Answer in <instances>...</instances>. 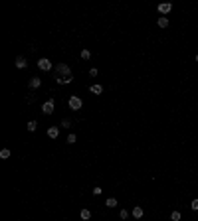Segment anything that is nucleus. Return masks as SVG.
Segmentation results:
<instances>
[{"label": "nucleus", "mask_w": 198, "mask_h": 221, "mask_svg": "<svg viewBox=\"0 0 198 221\" xmlns=\"http://www.w3.org/2000/svg\"><path fill=\"white\" fill-rule=\"evenodd\" d=\"M54 71H56V81L60 85H67L73 79V73H71L70 65H66V63H57V65L54 67Z\"/></svg>", "instance_id": "nucleus-1"}, {"label": "nucleus", "mask_w": 198, "mask_h": 221, "mask_svg": "<svg viewBox=\"0 0 198 221\" xmlns=\"http://www.w3.org/2000/svg\"><path fill=\"white\" fill-rule=\"evenodd\" d=\"M67 105H70V109H71V111H79V109L83 107V101H81L79 97H76V95H71V97H70V101H67Z\"/></svg>", "instance_id": "nucleus-2"}, {"label": "nucleus", "mask_w": 198, "mask_h": 221, "mask_svg": "<svg viewBox=\"0 0 198 221\" xmlns=\"http://www.w3.org/2000/svg\"><path fill=\"white\" fill-rule=\"evenodd\" d=\"M38 67L42 71H50V69H54V65H52V61L50 59H46V57H42V59H38Z\"/></svg>", "instance_id": "nucleus-3"}, {"label": "nucleus", "mask_w": 198, "mask_h": 221, "mask_svg": "<svg viewBox=\"0 0 198 221\" xmlns=\"http://www.w3.org/2000/svg\"><path fill=\"white\" fill-rule=\"evenodd\" d=\"M42 111H44V115H52L54 113V99L46 101V103L42 105Z\"/></svg>", "instance_id": "nucleus-4"}, {"label": "nucleus", "mask_w": 198, "mask_h": 221, "mask_svg": "<svg viewBox=\"0 0 198 221\" xmlns=\"http://www.w3.org/2000/svg\"><path fill=\"white\" fill-rule=\"evenodd\" d=\"M170 10H172V4H170V2H162V4H159V12H160V14H170Z\"/></svg>", "instance_id": "nucleus-5"}, {"label": "nucleus", "mask_w": 198, "mask_h": 221, "mask_svg": "<svg viewBox=\"0 0 198 221\" xmlns=\"http://www.w3.org/2000/svg\"><path fill=\"white\" fill-rule=\"evenodd\" d=\"M48 136H50V138H57V136H60V127H50V128H48Z\"/></svg>", "instance_id": "nucleus-6"}, {"label": "nucleus", "mask_w": 198, "mask_h": 221, "mask_svg": "<svg viewBox=\"0 0 198 221\" xmlns=\"http://www.w3.org/2000/svg\"><path fill=\"white\" fill-rule=\"evenodd\" d=\"M131 213H133V217H135V219H141V217L145 215L143 207H139V205H137V207H133V211H131Z\"/></svg>", "instance_id": "nucleus-7"}, {"label": "nucleus", "mask_w": 198, "mask_h": 221, "mask_svg": "<svg viewBox=\"0 0 198 221\" xmlns=\"http://www.w3.org/2000/svg\"><path fill=\"white\" fill-rule=\"evenodd\" d=\"M28 85L32 87V89H38L40 85H42V79H40V77H32V79L28 81Z\"/></svg>", "instance_id": "nucleus-8"}, {"label": "nucleus", "mask_w": 198, "mask_h": 221, "mask_svg": "<svg viewBox=\"0 0 198 221\" xmlns=\"http://www.w3.org/2000/svg\"><path fill=\"white\" fill-rule=\"evenodd\" d=\"M28 65V61H26V57H16V67H18V69H24V67Z\"/></svg>", "instance_id": "nucleus-9"}, {"label": "nucleus", "mask_w": 198, "mask_h": 221, "mask_svg": "<svg viewBox=\"0 0 198 221\" xmlns=\"http://www.w3.org/2000/svg\"><path fill=\"white\" fill-rule=\"evenodd\" d=\"M89 91H91L93 95H101V93H103V87L95 83V85H91V87H89Z\"/></svg>", "instance_id": "nucleus-10"}, {"label": "nucleus", "mask_w": 198, "mask_h": 221, "mask_svg": "<svg viewBox=\"0 0 198 221\" xmlns=\"http://www.w3.org/2000/svg\"><path fill=\"white\" fill-rule=\"evenodd\" d=\"M156 24H159V28H169V18H166V16H160Z\"/></svg>", "instance_id": "nucleus-11"}, {"label": "nucleus", "mask_w": 198, "mask_h": 221, "mask_svg": "<svg viewBox=\"0 0 198 221\" xmlns=\"http://www.w3.org/2000/svg\"><path fill=\"white\" fill-rule=\"evenodd\" d=\"M79 217L83 221H87V219H91V211L89 209H81V213H79Z\"/></svg>", "instance_id": "nucleus-12"}, {"label": "nucleus", "mask_w": 198, "mask_h": 221, "mask_svg": "<svg viewBox=\"0 0 198 221\" xmlns=\"http://www.w3.org/2000/svg\"><path fill=\"white\" fill-rule=\"evenodd\" d=\"M0 158H2V160L10 158V150H8V148H2V150H0Z\"/></svg>", "instance_id": "nucleus-13"}, {"label": "nucleus", "mask_w": 198, "mask_h": 221, "mask_svg": "<svg viewBox=\"0 0 198 221\" xmlns=\"http://www.w3.org/2000/svg\"><path fill=\"white\" fill-rule=\"evenodd\" d=\"M81 59H91V52H89V49H81Z\"/></svg>", "instance_id": "nucleus-14"}, {"label": "nucleus", "mask_w": 198, "mask_h": 221, "mask_svg": "<svg viewBox=\"0 0 198 221\" xmlns=\"http://www.w3.org/2000/svg\"><path fill=\"white\" fill-rule=\"evenodd\" d=\"M36 128H38V122H36V121H30V122H28V130H30V132H34Z\"/></svg>", "instance_id": "nucleus-15"}, {"label": "nucleus", "mask_w": 198, "mask_h": 221, "mask_svg": "<svg viewBox=\"0 0 198 221\" xmlns=\"http://www.w3.org/2000/svg\"><path fill=\"white\" fill-rule=\"evenodd\" d=\"M105 205H107V207H115V205H117V199H115V198H109L107 202H105Z\"/></svg>", "instance_id": "nucleus-16"}, {"label": "nucleus", "mask_w": 198, "mask_h": 221, "mask_svg": "<svg viewBox=\"0 0 198 221\" xmlns=\"http://www.w3.org/2000/svg\"><path fill=\"white\" fill-rule=\"evenodd\" d=\"M170 219H172V221H180V211H172V213H170Z\"/></svg>", "instance_id": "nucleus-17"}, {"label": "nucleus", "mask_w": 198, "mask_h": 221, "mask_svg": "<svg viewBox=\"0 0 198 221\" xmlns=\"http://www.w3.org/2000/svg\"><path fill=\"white\" fill-rule=\"evenodd\" d=\"M76 142H77L76 134H70V136H67V144H76Z\"/></svg>", "instance_id": "nucleus-18"}, {"label": "nucleus", "mask_w": 198, "mask_h": 221, "mask_svg": "<svg viewBox=\"0 0 198 221\" xmlns=\"http://www.w3.org/2000/svg\"><path fill=\"white\" fill-rule=\"evenodd\" d=\"M119 217H121V219H127V217H129V211H127V209H121V211H119Z\"/></svg>", "instance_id": "nucleus-19"}, {"label": "nucleus", "mask_w": 198, "mask_h": 221, "mask_svg": "<svg viewBox=\"0 0 198 221\" xmlns=\"http://www.w3.org/2000/svg\"><path fill=\"white\" fill-rule=\"evenodd\" d=\"M70 124H71V121H70V118H63V121H61V127H63V128H67Z\"/></svg>", "instance_id": "nucleus-20"}, {"label": "nucleus", "mask_w": 198, "mask_h": 221, "mask_svg": "<svg viewBox=\"0 0 198 221\" xmlns=\"http://www.w3.org/2000/svg\"><path fill=\"white\" fill-rule=\"evenodd\" d=\"M97 73H99V71L95 69V67H91V69H89V75H91V77H97Z\"/></svg>", "instance_id": "nucleus-21"}, {"label": "nucleus", "mask_w": 198, "mask_h": 221, "mask_svg": "<svg viewBox=\"0 0 198 221\" xmlns=\"http://www.w3.org/2000/svg\"><path fill=\"white\" fill-rule=\"evenodd\" d=\"M190 207H192L194 211H198V199H194V202H192V203H190Z\"/></svg>", "instance_id": "nucleus-22"}, {"label": "nucleus", "mask_w": 198, "mask_h": 221, "mask_svg": "<svg viewBox=\"0 0 198 221\" xmlns=\"http://www.w3.org/2000/svg\"><path fill=\"white\" fill-rule=\"evenodd\" d=\"M101 192H103L101 188H93V196H101Z\"/></svg>", "instance_id": "nucleus-23"}, {"label": "nucleus", "mask_w": 198, "mask_h": 221, "mask_svg": "<svg viewBox=\"0 0 198 221\" xmlns=\"http://www.w3.org/2000/svg\"><path fill=\"white\" fill-rule=\"evenodd\" d=\"M196 61H198V53H196Z\"/></svg>", "instance_id": "nucleus-24"}]
</instances>
